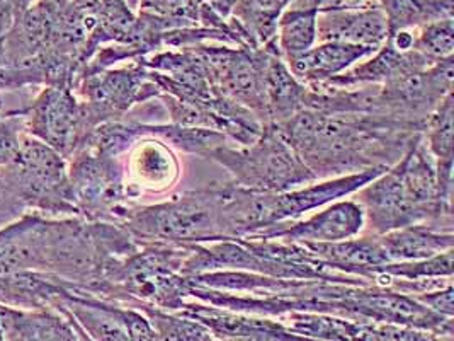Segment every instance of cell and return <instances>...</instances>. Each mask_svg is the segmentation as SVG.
<instances>
[{"mask_svg":"<svg viewBox=\"0 0 454 341\" xmlns=\"http://www.w3.org/2000/svg\"><path fill=\"white\" fill-rule=\"evenodd\" d=\"M264 50V91L268 99L270 125H279L305 109L309 87L301 84L289 70L278 40L262 46Z\"/></svg>","mask_w":454,"mask_h":341,"instance_id":"obj_15","label":"cell"},{"mask_svg":"<svg viewBox=\"0 0 454 341\" xmlns=\"http://www.w3.org/2000/svg\"><path fill=\"white\" fill-rule=\"evenodd\" d=\"M453 285H446L441 289H435L431 292H424V294H417L412 296L417 302H420L422 305H426L427 309H431L435 314L444 316V318H453Z\"/></svg>","mask_w":454,"mask_h":341,"instance_id":"obj_25","label":"cell"},{"mask_svg":"<svg viewBox=\"0 0 454 341\" xmlns=\"http://www.w3.org/2000/svg\"><path fill=\"white\" fill-rule=\"evenodd\" d=\"M207 67L209 84L228 99L247 107L261 122L270 125L268 99L264 91V50L242 46H216L200 43L189 46Z\"/></svg>","mask_w":454,"mask_h":341,"instance_id":"obj_6","label":"cell"},{"mask_svg":"<svg viewBox=\"0 0 454 341\" xmlns=\"http://www.w3.org/2000/svg\"><path fill=\"white\" fill-rule=\"evenodd\" d=\"M225 202V185H209L155 205L133 203L120 226L138 242L159 241L187 246L231 241Z\"/></svg>","mask_w":454,"mask_h":341,"instance_id":"obj_3","label":"cell"},{"mask_svg":"<svg viewBox=\"0 0 454 341\" xmlns=\"http://www.w3.org/2000/svg\"><path fill=\"white\" fill-rule=\"evenodd\" d=\"M0 341H7L5 340V333H4V328H2V322H0Z\"/></svg>","mask_w":454,"mask_h":341,"instance_id":"obj_30","label":"cell"},{"mask_svg":"<svg viewBox=\"0 0 454 341\" xmlns=\"http://www.w3.org/2000/svg\"><path fill=\"white\" fill-rule=\"evenodd\" d=\"M435 64L417 50L398 52L390 42L385 43L374 57L364 64L351 67L322 85L335 89H356L364 85H383L396 79L417 74Z\"/></svg>","mask_w":454,"mask_h":341,"instance_id":"obj_13","label":"cell"},{"mask_svg":"<svg viewBox=\"0 0 454 341\" xmlns=\"http://www.w3.org/2000/svg\"><path fill=\"white\" fill-rule=\"evenodd\" d=\"M274 127L317 179L356 174L376 166L392 168L422 135L372 113L325 115L311 109H303Z\"/></svg>","mask_w":454,"mask_h":341,"instance_id":"obj_1","label":"cell"},{"mask_svg":"<svg viewBox=\"0 0 454 341\" xmlns=\"http://www.w3.org/2000/svg\"><path fill=\"white\" fill-rule=\"evenodd\" d=\"M53 309H57V311H60L62 314H65L68 320H70V322H72V326H74V329H75V335H77V341H94L85 331H83L82 328H81V324L77 322V321L74 320V316L67 311V307L63 305L62 302L60 300H57L53 305H51Z\"/></svg>","mask_w":454,"mask_h":341,"instance_id":"obj_29","label":"cell"},{"mask_svg":"<svg viewBox=\"0 0 454 341\" xmlns=\"http://www.w3.org/2000/svg\"><path fill=\"white\" fill-rule=\"evenodd\" d=\"M378 50L351 43L327 42L313 46L307 53L288 60L291 74L307 87L324 84L332 77L349 70L361 59L372 57Z\"/></svg>","mask_w":454,"mask_h":341,"instance_id":"obj_16","label":"cell"},{"mask_svg":"<svg viewBox=\"0 0 454 341\" xmlns=\"http://www.w3.org/2000/svg\"><path fill=\"white\" fill-rule=\"evenodd\" d=\"M74 92L82 101L90 131L104 122L121 120L135 105L160 96V89L150 81L148 68L140 62L87 75L75 84Z\"/></svg>","mask_w":454,"mask_h":341,"instance_id":"obj_8","label":"cell"},{"mask_svg":"<svg viewBox=\"0 0 454 341\" xmlns=\"http://www.w3.org/2000/svg\"><path fill=\"white\" fill-rule=\"evenodd\" d=\"M376 4L387 16L388 35L429 24L419 0H376Z\"/></svg>","mask_w":454,"mask_h":341,"instance_id":"obj_23","label":"cell"},{"mask_svg":"<svg viewBox=\"0 0 454 341\" xmlns=\"http://www.w3.org/2000/svg\"><path fill=\"white\" fill-rule=\"evenodd\" d=\"M27 207L22 203L21 198L5 183L0 174V229L12 224L18 217H22Z\"/></svg>","mask_w":454,"mask_h":341,"instance_id":"obj_26","label":"cell"},{"mask_svg":"<svg viewBox=\"0 0 454 341\" xmlns=\"http://www.w3.org/2000/svg\"><path fill=\"white\" fill-rule=\"evenodd\" d=\"M390 263L419 261L450 251L454 248L453 233H446L429 224H417L378 235Z\"/></svg>","mask_w":454,"mask_h":341,"instance_id":"obj_17","label":"cell"},{"mask_svg":"<svg viewBox=\"0 0 454 341\" xmlns=\"http://www.w3.org/2000/svg\"><path fill=\"white\" fill-rule=\"evenodd\" d=\"M354 194L374 235L417 224L453 233V207L439 194L435 164L422 135L396 164Z\"/></svg>","mask_w":454,"mask_h":341,"instance_id":"obj_2","label":"cell"},{"mask_svg":"<svg viewBox=\"0 0 454 341\" xmlns=\"http://www.w3.org/2000/svg\"><path fill=\"white\" fill-rule=\"evenodd\" d=\"M388 170L390 168L387 166H376L356 174L331 178L318 185L310 183L305 188L285 193L250 192L247 207L250 235L283 222H293L307 212L318 210L340 198L354 194Z\"/></svg>","mask_w":454,"mask_h":341,"instance_id":"obj_7","label":"cell"},{"mask_svg":"<svg viewBox=\"0 0 454 341\" xmlns=\"http://www.w3.org/2000/svg\"><path fill=\"white\" fill-rule=\"evenodd\" d=\"M27 130L67 161L79 152L90 133L82 101L72 87H44L26 107Z\"/></svg>","mask_w":454,"mask_h":341,"instance_id":"obj_9","label":"cell"},{"mask_svg":"<svg viewBox=\"0 0 454 341\" xmlns=\"http://www.w3.org/2000/svg\"><path fill=\"white\" fill-rule=\"evenodd\" d=\"M36 0H0V33H7L20 16H22Z\"/></svg>","mask_w":454,"mask_h":341,"instance_id":"obj_27","label":"cell"},{"mask_svg":"<svg viewBox=\"0 0 454 341\" xmlns=\"http://www.w3.org/2000/svg\"><path fill=\"white\" fill-rule=\"evenodd\" d=\"M68 181L82 218L89 222L123 224L133 203L120 157L79 150L70 157Z\"/></svg>","mask_w":454,"mask_h":341,"instance_id":"obj_5","label":"cell"},{"mask_svg":"<svg viewBox=\"0 0 454 341\" xmlns=\"http://www.w3.org/2000/svg\"><path fill=\"white\" fill-rule=\"evenodd\" d=\"M207 159L225 168L233 178L231 183L248 192L285 193L318 181L274 125L262 128L252 146L227 144L213 150Z\"/></svg>","mask_w":454,"mask_h":341,"instance_id":"obj_4","label":"cell"},{"mask_svg":"<svg viewBox=\"0 0 454 341\" xmlns=\"http://www.w3.org/2000/svg\"><path fill=\"white\" fill-rule=\"evenodd\" d=\"M419 35H415L413 50L426 55L429 60L439 62L442 59L453 57L454 50V22L453 20L429 22L419 28Z\"/></svg>","mask_w":454,"mask_h":341,"instance_id":"obj_22","label":"cell"},{"mask_svg":"<svg viewBox=\"0 0 454 341\" xmlns=\"http://www.w3.org/2000/svg\"><path fill=\"white\" fill-rule=\"evenodd\" d=\"M364 227L366 217L363 207L356 200H342L333 202L331 207L307 220L283 222L250 237L288 242H337L357 237Z\"/></svg>","mask_w":454,"mask_h":341,"instance_id":"obj_10","label":"cell"},{"mask_svg":"<svg viewBox=\"0 0 454 341\" xmlns=\"http://www.w3.org/2000/svg\"><path fill=\"white\" fill-rule=\"evenodd\" d=\"M317 40L372 46L380 50L388 40V22L376 0L359 9L320 11L317 18Z\"/></svg>","mask_w":454,"mask_h":341,"instance_id":"obj_12","label":"cell"},{"mask_svg":"<svg viewBox=\"0 0 454 341\" xmlns=\"http://www.w3.org/2000/svg\"><path fill=\"white\" fill-rule=\"evenodd\" d=\"M453 250L439 255L419 259V261H402L387 263L378 268V277L388 275L403 280H424V278H453ZM378 280V278H376Z\"/></svg>","mask_w":454,"mask_h":341,"instance_id":"obj_21","label":"cell"},{"mask_svg":"<svg viewBox=\"0 0 454 341\" xmlns=\"http://www.w3.org/2000/svg\"><path fill=\"white\" fill-rule=\"evenodd\" d=\"M453 92H450L435 107L422 133L435 164L437 190L446 202L453 196Z\"/></svg>","mask_w":454,"mask_h":341,"instance_id":"obj_18","label":"cell"},{"mask_svg":"<svg viewBox=\"0 0 454 341\" xmlns=\"http://www.w3.org/2000/svg\"><path fill=\"white\" fill-rule=\"evenodd\" d=\"M129 152L126 163V188L131 200L142 192L164 193L170 190L179 176V159L172 147L157 137L140 139Z\"/></svg>","mask_w":454,"mask_h":341,"instance_id":"obj_11","label":"cell"},{"mask_svg":"<svg viewBox=\"0 0 454 341\" xmlns=\"http://www.w3.org/2000/svg\"><path fill=\"white\" fill-rule=\"evenodd\" d=\"M311 255L325 261L329 268L339 274L370 280L378 278V268L390 263L378 235L352 237L337 242H300Z\"/></svg>","mask_w":454,"mask_h":341,"instance_id":"obj_14","label":"cell"},{"mask_svg":"<svg viewBox=\"0 0 454 341\" xmlns=\"http://www.w3.org/2000/svg\"><path fill=\"white\" fill-rule=\"evenodd\" d=\"M207 5H209L222 20L228 21L233 14V9L239 0H203Z\"/></svg>","mask_w":454,"mask_h":341,"instance_id":"obj_28","label":"cell"},{"mask_svg":"<svg viewBox=\"0 0 454 341\" xmlns=\"http://www.w3.org/2000/svg\"><path fill=\"white\" fill-rule=\"evenodd\" d=\"M24 131H27L26 115L5 113L0 118V166H9L18 159Z\"/></svg>","mask_w":454,"mask_h":341,"instance_id":"obj_24","label":"cell"},{"mask_svg":"<svg viewBox=\"0 0 454 341\" xmlns=\"http://www.w3.org/2000/svg\"><path fill=\"white\" fill-rule=\"evenodd\" d=\"M278 20V46L288 62L317 43V18L322 0H293Z\"/></svg>","mask_w":454,"mask_h":341,"instance_id":"obj_19","label":"cell"},{"mask_svg":"<svg viewBox=\"0 0 454 341\" xmlns=\"http://www.w3.org/2000/svg\"><path fill=\"white\" fill-rule=\"evenodd\" d=\"M142 139L157 137L164 140L172 149L181 150L186 154H194L207 157L218 147L227 146L230 142L225 133L207 130V128L177 127L172 123H140Z\"/></svg>","mask_w":454,"mask_h":341,"instance_id":"obj_20","label":"cell"}]
</instances>
